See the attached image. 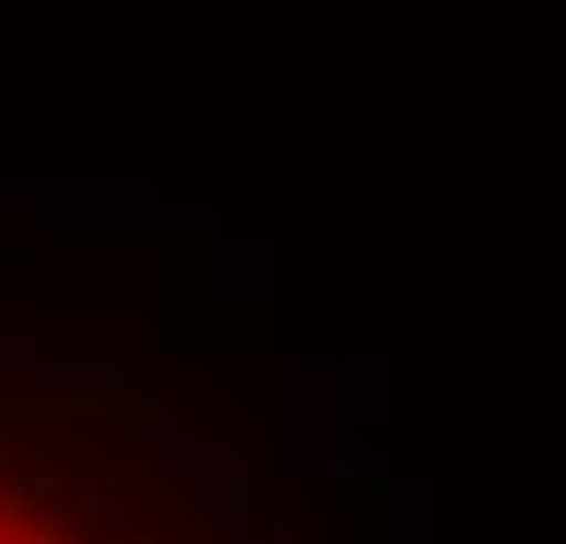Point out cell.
<instances>
[{
    "instance_id": "6da1fadb",
    "label": "cell",
    "mask_w": 566,
    "mask_h": 544,
    "mask_svg": "<svg viewBox=\"0 0 566 544\" xmlns=\"http://www.w3.org/2000/svg\"><path fill=\"white\" fill-rule=\"evenodd\" d=\"M111 515H126L118 479H74V508H52L30 479L0 463V544H88Z\"/></svg>"
}]
</instances>
